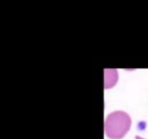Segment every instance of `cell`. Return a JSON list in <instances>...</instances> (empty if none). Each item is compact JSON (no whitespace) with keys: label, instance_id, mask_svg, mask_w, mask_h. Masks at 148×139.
Returning a JSON list of instances; mask_svg holds the SVG:
<instances>
[{"label":"cell","instance_id":"cell-3","mask_svg":"<svg viewBox=\"0 0 148 139\" xmlns=\"http://www.w3.org/2000/svg\"><path fill=\"white\" fill-rule=\"evenodd\" d=\"M135 139H143V138H141V137H138V136H136V137H135Z\"/></svg>","mask_w":148,"mask_h":139},{"label":"cell","instance_id":"cell-2","mask_svg":"<svg viewBox=\"0 0 148 139\" xmlns=\"http://www.w3.org/2000/svg\"><path fill=\"white\" fill-rule=\"evenodd\" d=\"M118 80V71L114 68L104 70V88H111L116 85Z\"/></svg>","mask_w":148,"mask_h":139},{"label":"cell","instance_id":"cell-1","mask_svg":"<svg viewBox=\"0 0 148 139\" xmlns=\"http://www.w3.org/2000/svg\"><path fill=\"white\" fill-rule=\"evenodd\" d=\"M131 127V117L124 111H113L104 120V132L110 139H121Z\"/></svg>","mask_w":148,"mask_h":139}]
</instances>
